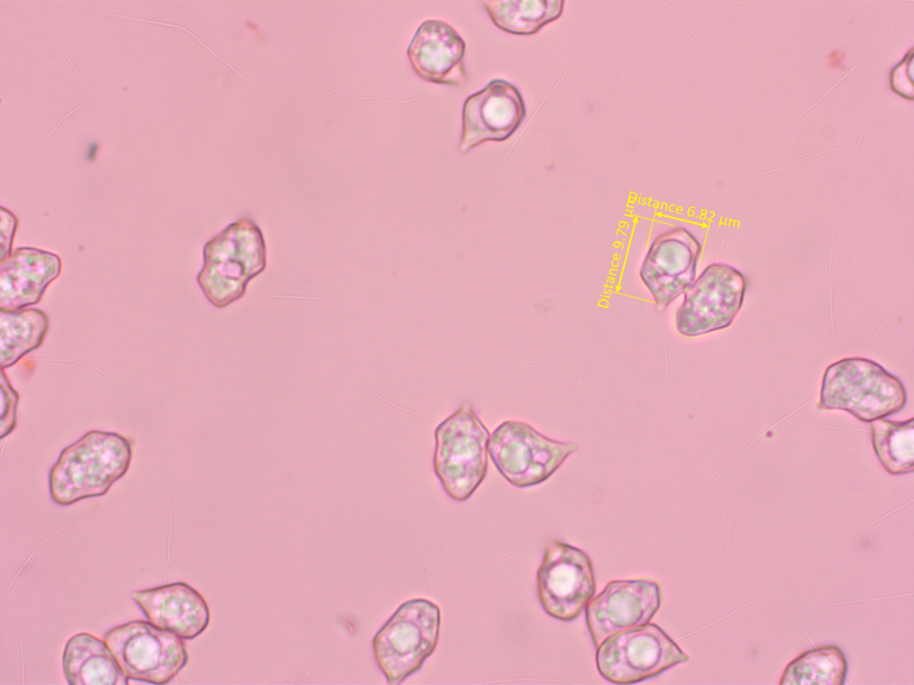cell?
<instances>
[{"instance_id":"19","label":"cell","mask_w":914,"mask_h":685,"mask_svg":"<svg viewBox=\"0 0 914 685\" xmlns=\"http://www.w3.org/2000/svg\"><path fill=\"white\" fill-rule=\"evenodd\" d=\"M480 4L494 24L503 31L529 36L558 19L563 1H482Z\"/></svg>"},{"instance_id":"18","label":"cell","mask_w":914,"mask_h":685,"mask_svg":"<svg viewBox=\"0 0 914 685\" xmlns=\"http://www.w3.org/2000/svg\"><path fill=\"white\" fill-rule=\"evenodd\" d=\"M49 327L47 315L41 309L26 308L0 310L1 368L16 364L27 353L37 349Z\"/></svg>"},{"instance_id":"13","label":"cell","mask_w":914,"mask_h":685,"mask_svg":"<svg viewBox=\"0 0 914 685\" xmlns=\"http://www.w3.org/2000/svg\"><path fill=\"white\" fill-rule=\"evenodd\" d=\"M525 117L526 106L519 89L504 79H493L463 103L459 150L466 153L486 141H504Z\"/></svg>"},{"instance_id":"24","label":"cell","mask_w":914,"mask_h":685,"mask_svg":"<svg viewBox=\"0 0 914 685\" xmlns=\"http://www.w3.org/2000/svg\"><path fill=\"white\" fill-rule=\"evenodd\" d=\"M17 226L18 219L16 216L12 211L2 206L0 221L1 260L6 259L12 252V240L15 235Z\"/></svg>"},{"instance_id":"1","label":"cell","mask_w":914,"mask_h":685,"mask_svg":"<svg viewBox=\"0 0 914 685\" xmlns=\"http://www.w3.org/2000/svg\"><path fill=\"white\" fill-rule=\"evenodd\" d=\"M129 441L120 433L93 430L61 451L48 475L53 501L69 506L100 497L128 471Z\"/></svg>"},{"instance_id":"16","label":"cell","mask_w":914,"mask_h":685,"mask_svg":"<svg viewBox=\"0 0 914 685\" xmlns=\"http://www.w3.org/2000/svg\"><path fill=\"white\" fill-rule=\"evenodd\" d=\"M59 255L34 247L15 249L0 265V309L16 310L38 303L61 274Z\"/></svg>"},{"instance_id":"12","label":"cell","mask_w":914,"mask_h":685,"mask_svg":"<svg viewBox=\"0 0 914 685\" xmlns=\"http://www.w3.org/2000/svg\"><path fill=\"white\" fill-rule=\"evenodd\" d=\"M661 603L660 585L648 580H616L586 606V621L597 648L608 637L648 623Z\"/></svg>"},{"instance_id":"5","label":"cell","mask_w":914,"mask_h":685,"mask_svg":"<svg viewBox=\"0 0 914 685\" xmlns=\"http://www.w3.org/2000/svg\"><path fill=\"white\" fill-rule=\"evenodd\" d=\"M440 609L426 598L403 602L372 639L378 667L390 685L419 671L436 648Z\"/></svg>"},{"instance_id":"9","label":"cell","mask_w":914,"mask_h":685,"mask_svg":"<svg viewBox=\"0 0 914 685\" xmlns=\"http://www.w3.org/2000/svg\"><path fill=\"white\" fill-rule=\"evenodd\" d=\"M746 289V277L738 268L709 264L684 292L675 315L677 332L697 337L728 327L743 307Z\"/></svg>"},{"instance_id":"17","label":"cell","mask_w":914,"mask_h":685,"mask_svg":"<svg viewBox=\"0 0 914 685\" xmlns=\"http://www.w3.org/2000/svg\"><path fill=\"white\" fill-rule=\"evenodd\" d=\"M62 663L64 677L71 685L129 683L105 640L89 632H79L68 640Z\"/></svg>"},{"instance_id":"6","label":"cell","mask_w":914,"mask_h":685,"mask_svg":"<svg viewBox=\"0 0 914 685\" xmlns=\"http://www.w3.org/2000/svg\"><path fill=\"white\" fill-rule=\"evenodd\" d=\"M688 660L659 625L649 623L608 637L595 653L598 673L615 684L637 683Z\"/></svg>"},{"instance_id":"20","label":"cell","mask_w":914,"mask_h":685,"mask_svg":"<svg viewBox=\"0 0 914 685\" xmlns=\"http://www.w3.org/2000/svg\"><path fill=\"white\" fill-rule=\"evenodd\" d=\"M874 452L883 468L893 475L914 470V417L895 421L881 418L871 422Z\"/></svg>"},{"instance_id":"14","label":"cell","mask_w":914,"mask_h":685,"mask_svg":"<svg viewBox=\"0 0 914 685\" xmlns=\"http://www.w3.org/2000/svg\"><path fill=\"white\" fill-rule=\"evenodd\" d=\"M406 54L414 72L425 81L459 87L468 83L465 41L444 21H424Z\"/></svg>"},{"instance_id":"8","label":"cell","mask_w":914,"mask_h":685,"mask_svg":"<svg viewBox=\"0 0 914 685\" xmlns=\"http://www.w3.org/2000/svg\"><path fill=\"white\" fill-rule=\"evenodd\" d=\"M104 640L128 679L169 683L186 666L185 643L175 633L144 620L113 627Z\"/></svg>"},{"instance_id":"11","label":"cell","mask_w":914,"mask_h":685,"mask_svg":"<svg viewBox=\"0 0 914 685\" xmlns=\"http://www.w3.org/2000/svg\"><path fill=\"white\" fill-rule=\"evenodd\" d=\"M702 245L686 227L656 235L647 249L639 276L657 307L664 309L695 279Z\"/></svg>"},{"instance_id":"22","label":"cell","mask_w":914,"mask_h":685,"mask_svg":"<svg viewBox=\"0 0 914 685\" xmlns=\"http://www.w3.org/2000/svg\"><path fill=\"white\" fill-rule=\"evenodd\" d=\"M1 432L0 436L4 438L12 432L16 426V409L19 394L12 387L4 368H1Z\"/></svg>"},{"instance_id":"15","label":"cell","mask_w":914,"mask_h":685,"mask_svg":"<svg viewBox=\"0 0 914 685\" xmlns=\"http://www.w3.org/2000/svg\"><path fill=\"white\" fill-rule=\"evenodd\" d=\"M131 598L151 623L184 640L196 638L210 623L206 600L183 582L136 590Z\"/></svg>"},{"instance_id":"21","label":"cell","mask_w":914,"mask_h":685,"mask_svg":"<svg viewBox=\"0 0 914 685\" xmlns=\"http://www.w3.org/2000/svg\"><path fill=\"white\" fill-rule=\"evenodd\" d=\"M847 661L840 648L828 645L803 652L791 661L781 676L785 685H842Z\"/></svg>"},{"instance_id":"4","label":"cell","mask_w":914,"mask_h":685,"mask_svg":"<svg viewBox=\"0 0 914 685\" xmlns=\"http://www.w3.org/2000/svg\"><path fill=\"white\" fill-rule=\"evenodd\" d=\"M434 434V473L452 499L465 501L486 475L491 434L468 402L444 419Z\"/></svg>"},{"instance_id":"7","label":"cell","mask_w":914,"mask_h":685,"mask_svg":"<svg viewBox=\"0 0 914 685\" xmlns=\"http://www.w3.org/2000/svg\"><path fill=\"white\" fill-rule=\"evenodd\" d=\"M577 450L573 442L549 438L528 423L506 420L490 435L488 453L511 485L531 487L550 478Z\"/></svg>"},{"instance_id":"10","label":"cell","mask_w":914,"mask_h":685,"mask_svg":"<svg viewBox=\"0 0 914 685\" xmlns=\"http://www.w3.org/2000/svg\"><path fill=\"white\" fill-rule=\"evenodd\" d=\"M536 590L548 615L563 622L575 620L595 593L589 556L563 541L551 542L536 573Z\"/></svg>"},{"instance_id":"2","label":"cell","mask_w":914,"mask_h":685,"mask_svg":"<svg viewBox=\"0 0 914 685\" xmlns=\"http://www.w3.org/2000/svg\"><path fill=\"white\" fill-rule=\"evenodd\" d=\"M266 256L260 227L250 218H241L204 244L198 286L212 306L228 307L241 299L248 283L262 273Z\"/></svg>"},{"instance_id":"23","label":"cell","mask_w":914,"mask_h":685,"mask_svg":"<svg viewBox=\"0 0 914 685\" xmlns=\"http://www.w3.org/2000/svg\"><path fill=\"white\" fill-rule=\"evenodd\" d=\"M913 70V52L906 54L904 59L899 62L891 71L890 86L892 90L904 98L912 100L914 87L912 81Z\"/></svg>"},{"instance_id":"3","label":"cell","mask_w":914,"mask_h":685,"mask_svg":"<svg viewBox=\"0 0 914 685\" xmlns=\"http://www.w3.org/2000/svg\"><path fill=\"white\" fill-rule=\"evenodd\" d=\"M906 403V389L897 376L872 359L848 357L826 368L818 408L843 410L871 423L900 412Z\"/></svg>"}]
</instances>
